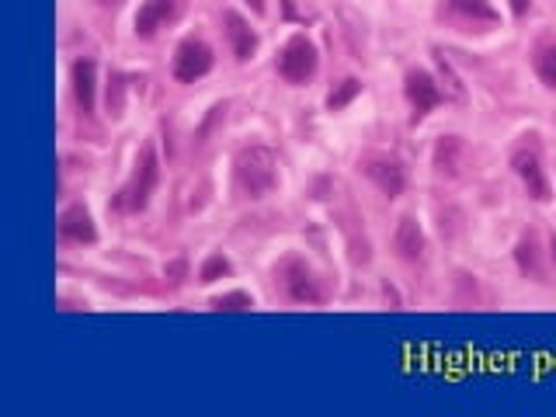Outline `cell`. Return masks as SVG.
Wrapping results in <instances>:
<instances>
[{
	"mask_svg": "<svg viewBox=\"0 0 556 417\" xmlns=\"http://www.w3.org/2000/svg\"><path fill=\"white\" fill-rule=\"evenodd\" d=\"M160 181V160H157V146L146 143L136 157V167L129 174V181L119 188V195L112 199L115 212H143L150 206V195Z\"/></svg>",
	"mask_w": 556,
	"mask_h": 417,
	"instance_id": "obj_1",
	"label": "cell"
},
{
	"mask_svg": "<svg viewBox=\"0 0 556 417\" xmlns=\"http://www.w3.org/2000/svg\"><path fill=\"white\" fill-rule=\"evenodd\" d=\"M278 160L268 146L254 143L237 153V188L251 199H261L278 185Z\"/></svg>",
	"mask_w": 556,
	"mask_h": 417,
	"instance_id": "obj_2",
	"label": "cell"
},
{
	"mask_svg": "<svg viewBox=\"0 0 556 417\" xmlns=\"http://www.w3.org/2000/svg\"><path fill=\"white\" fill-rule=\"evenodd\" d=\"M275 278L282 282L285 296L292 303H324V289L317 285V278L306 268V261L299 254H285L275 265Z\"/></svg>",
	"mask_w": 556,
	"mask_h": 417,
	"instance_id": "obj_3",
	"label": "cell"
},
{
	"mask_svg": "<svg viewBox=\"0 0 556 417\" xmlns=\"http://www.w3.org/2000/svg\"><path fill=\"white\" fill-rule=\"evenodd\" d=\"M358 167H362L365 178H369L372 185H376L379 192L386 195V199H397V195H404V188H407V167L400 164L397 157L372 150V153H362Z\"/></svg>",
	"mask_w": 556,
	"mask_h": 417,
	"instance_id": "obj_4",
	"label": "cell"
},
{
	"mask_svg": "<svg viewBox=\"0 0 556 417\" xmlns=\"http://www.w3.org/2000/svg\"><path fill=\"white\" fill-rule=\"evenodd\" d=\"M317 73V46L306 35H292L278 53V77L285 84H306Z\"/></svg>",
	"mask_w": 556,
	"mask_h": 417,
	"instance_id": "obj_5",
	"label": "cell"
},
{
	"mask_svg": "<svg viewBox=\"0 0 556 417\" xmlns=\"http://www.w3.org/2000/svg\"><path fill=\"white\" fill-rule=\"evenodd\" d=\"M511 167H515V174L522 178L525 192H529L532 199H536V202L550 199V178H546V171H543V160H539L536 143L518 146V150L511 153Z\"/></svg>",
	"mask_w": 556,
	"mask_h": 417,
	"instance_id": "obj_6",
	"label": "cell"
},
{
	"mask_svg": "<svg viewBox=\"0 0 556 417\" xmlns=\"http://www.w3.org/2000/svg\"><path fill=\"white\" fill-rule=\"evenodd\" d=\"M212 70V49L202 39H185L174 49V80L181 84H195Z\"/></svg>",
	"mask_w": 556,
	"mask_h": 417,
	"instance_id": "obj_7",
	"label": "cell"
},
{
	"mask_svg": "<svg viewBox=\"0 0 556 417\" xmlns=\"http://www.w3.org/2000/svg\"><path fill=\"white\" fill-rule=\"evenodd\" d=\"M445 18H449L452 25L466 28V32H470V28L487 32V28H497L501 14L494 11L490 0H449V4H445Z\"/></svg>",
	"mask_w": 556,
	"mask_h": 417,
	"instance_id": "obj_8",
	"label": "cell"
},
{
	"mask_svg": "<svg viewBox=\"0 0 556 417\" xmlns=\"http://www.w3.org/2000/svg\"><path fill=\"white\" fill-rule=\"evenodd\" d=\"M404 94H407V101H411V108H414V122H421L424 115L431 112V108L445 101L442 87L435 84V77H431L428 70H407Z\"/></svg>",
	"mask_w": 556,
	"mask_h": 417,
	"instance_id": "obj_9",
	"label": "cell"
},
{
	"mask_svg": "<svg viewBox=\"0 0 556 417\" xmlns=\"http://www.w3.org/2000/svg\"><path fill=\"white\" fill-rule=\"evenodd\" d=\"M435 171L438 178H459L470 164V146H466L463 136H442L435 143Z\"/></svg>",
	"mask_w": 556,
	"mask_h": 417,
	"instance_id": "obj_10",
	"label": "cell"
},
{
	"mask_svg": "<svg viewBox=\"0 0 556 417\" xmlns=\"http://www.w3.org/2000/svg\"><path fill=\"white\" fill-rule=\"evenodd\" d=\"M174 14H178V0H146L136 14V35L139 39H153L157 28H164Z\"/></svg>",
	"mask_w": 556,
	"mask_h": 417,
	"instance_id": "obj_11",
	"label": "cell"
},
{
	"mask_svg": "<svg viewBox=\"0 0 556 417\" xmlns=\"http://www.w3.org/2000/svg\"><path fill=\"white\" fill-rule=\"evenodd\" d=\"M60 237L70 244H94L98 230H94V219L84 206H67L60 216Z\"/></svg>",
	"mask_w": 556,
	"mask_h": 417,
	"instance_id": "obj_12",
	"label": "cell"
},
{
	"mask_svg": "<svg viewBox=\"0 0 556 417\" xmlns=\"http://www.w3.org/2000/svg\"><path fill=\"white\" fill-rule=\"evenodd\" d=\"M393 247H397L400 258L411 261V265H417V261L424 258V233L414 216H400L397 233H393Z\"/></svg>",
	"mask_w": 556,
	"mask_h": 417,
	"instance_id": "obj_13",
	"label": "cell"
},
{
	"mask_svg": "<svg viewBox=\"0 0 556 417\" xmlns=\"http://www.w3.org/2000/svg\"><path fill=\"white\" fill-rule=\"evenodd\" d=\"M223 25H226V35H230V42H233V56H237L240 63L251 60L254 49H258V35L251 32V25H247L237 11H223Z\"/></svg>",
	"mask_w": 556,
	"mask_h": 417,
	"instance_id": "obj_14",
	"label": "cell"
},
{
	"mask_svg": "<svg viewBox=\"0 0 556 417\" xmlns=\"http://www.w3.org/2000/svg\"><path fill=\"white\" fill-rule=\"evenodd\" d=\"M73 94L84 115L94 112V60H77L73 63Z\"/></svg>",
	"mask_w": 556,
	"mask_h": 417,
	"instance_id": "obj_15",
	"label": "cell"
},
{
	"mask_svg": "<svg viewBox=\"0 0 556 417\" xmlns=\"http://www.w3.org/2000/svg\"><path fill=\"white\" fill-rule=\"evenodd\" d=\"M532 67H536L539 80L556 91V39H539L532 49Z\"/></svg>",
	"mask_w": 556,
	"mask_h": 417,
	"instance_id": "obj_16",
	"label": "cell"
},
{
	"mask_svg": "<svg viewBox=\"0 0 556 417\" xmlns=\"http://www.w3.org/2000/svg\"><path fill=\"white\" fill-rule=\"evenodd\" d=\"M515 258H518V268H522L525 275H532V278H539L543 272H539V254H536V237H522L518 240V251H515Z\"/></svg>",
	"mask_w": 556,
	"mask_h": 417,
	"instance_id": "obj_17",
	"label": "cell"
},
{
	"mask_svg": "<svg viewBox=\"0 0 556 417\" xmlns=\"http://www.w3.org/2000/svg\"><path fill=\"white\" fill-rule=\"evenodd\" d=\"M358 91H362V84H358L355 77L341 80V87H338V91H331V94H327V108H331V112H341V108H345L348 101L355 98Z\"/></svg>",
	"mask_w": 556,
	"mask_h": 417,
	"instance_id": "obj_18",
	"label": "cell"
},
{
	"mask_svg": "<svg viewBox=\"0 0 556 417\" xmlns=\"http://www.w3.org/2000/svg\"><path fill=\"white\" fill-rule=\"evenodd\" d=\"M212 310H226V313H233V310H251L254 306V299L247 296V292H226V296H216L212 299Z\"/></svg>",
	"mask_w": 556,
	"mask_h": 417,
	"instance_id": "obj_19",
	"label": "cell"
},
{
	"mask_svg": "<svg viewBox=\"0 0 556 417\" xmlns=\"http://www.w3.org/2000/svg\"><path fill=\"white\" fill-rule=\"evenodd\" d=\"M219 275H230V261H226L223 254H209V261L202 265L199 278H202V282H216Z\"/></svg>",
	"mask_w": 556,
	"mask_h": 417,
	"instance_id": "obj_20",
	"label": "cell"
},
{
	"mask_svg": "<svg viewBox=\"0 0 556 417\" xmlns=\"http://www.w3.org/2000/svg\"><path fill=\"white\" fill-rule=\"evenodd\" d=\"M435 56H438V73H442V80L449 84V94L452 98H463V84H459V77L452 73L449 63H445V56L442 53H435Z\"/></svg>",
	"mask_w": 556,
	"mask_h": 417,
	"instance_id": "obj_21",
	"label": "cell"
},
{
	"mask_svg": "<svg viewBox=\"0 0 556 417\" xmlns=\"http://www.w3.org/2000/svg\"><path fill=\"white\" fill-rule=\"evenodd\" d=\"M511 11H515V14H525V11H529V0H511Z\"/></svg>",
	"mask_w": 556,
	"mask_h": 417,
	"instance_id": "obj_22",
	"label": "cell"
},
{
	"mask_svg": "<svg viewBox=\"0 0 556 417\" xmlns=\"http://www.w3.org/2000/svg\"><path fill=\"white\" fill-rule=\"evenodd\" d=\"M251 7H254V11H258V14H261V11H265V0H251Z\"/></svg>",
	"mask_w": 556,
	"mask_h": 417,
	"instance_id": "obj_23",
	"label": "cell"
},
{
	"mask_svg": "<svg viewBox=\"0 0 556 417\" xmlns=\"http://www.w3.org/2000/svg\"><path fill=\"white\" fill-rule=\"evenodd\" d=\"M98 4H122V0H98Z\"/></svg>",
	"mask_w": 556,
	"mask_h": 417,
	"instance_id": "obj_24",
	"label": "cell"
},
{
	"mask_svg": "<svg viewBox=\"0 0 556 417\" xmlns=\"http://www.w3.org/2000/svg\"><path fill=\"white\" fill-rule=\"evenodd\" d=\"M553 265H556V240H553Z\"/></svg>",
	"mask_w": 556,
	"mask_h": 417,
	"instance_id": "obj_25",
	"label": "cell"
}]
</instances>
